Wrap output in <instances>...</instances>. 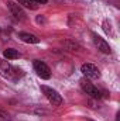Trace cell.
Masks as SVG:
<instances>
[{
    "instance_id": "obj_1",
    "label": "cell",
    "mask_w": 120,
    "mask_h": 121,
    "mask_svg": "<svg viewBox=\"0 0 120 121\" xmlns=\"http://www.w3.org/2000/svg\"><path fill=\"white\" fill-rule=\"evenodd\" d=\"M0 75H1L4 79H7V80L16 82V80H18V79L23 76V72H21V69L14 68L10 62H7V60H0Z\"/></svg>"
},
{
    "instance_id": "obj_2",
    "label": "cell",
    "mask_w": 120,
    "mask_h": 121,
    "mask_svg": "<svg viewBox=\"0 0 120 121\" xmlns=\"http://www.w3.org/2000/svg\"><path fill=\"white\" fill-rule=\"evenodd\" d=\"M41 91H42V94L47 97V100H48L52 106L58 107V106L62 104V97H61V94L55 90V89H52V87H50V86L42 85V86H41Z\"/></svg>"
},
{
    "instance_id": "obj_3",
    "label": "cell",
    "mask_w": 120,
    "mask_h": 121,
    "mask_svg": "<svg viewBox=\"0 0 120 121\" xmlns=\"http://www.w3.org/2000/svg\"><path fill=\"white\" fill-rule=\"evenodd\" d=\"M81 72L83 73V76L89 80H95V79H99L100 78V70L97 69L96 65L93 63H83L82 68H81Z\"/></svg>"
},
{
    "instance_id": "obj_4",
    "label": "cell",
    "mask_w": 120,
    "mask_h": 121,
    "mask_svg": "<svg viewBox=\"0 0 120 121\" xmlns=\"http://www.w3.org/2000/svg\"><path fill=\"white\" fill-rule=\"evenodd\" d=\"M32 66H34V70H35V73L41 78V79H50L51 78V69H50V66L45 63V62H42V60H34V63H32Z\"/></svg>"
},
{
    "instance_id": "obj_5",
    "label": "cell",
    "mask_w": 120,
    "mask_h": 121,
    "mask_svg": "<svg viewBox=\"0 0 120 121\" xmlns=\"http://www.w3.org/2000/svg\"><path fill=\"white\" fill-rule=\"evenodd\" d=\"M81 87H82V90L85 91L86 94H89L90 97H93V99H100V90L96 87V86H93L92 83H90L89 79H82L81 82Z\"/></svg>"
},
{
    "instance_id": "obj_6",
    "label": "cell",
    "mask_w": 120,
    "mask_h": 121,
    "mask_svg": "<svg viewBox=\"0 0 120 121\" xmlns=\"http://www.w3.org/2000/svg\"><path fill=\"white\" fill-rule=\"evenodd\" d=\"M7 7H9L11 16H13L16 20H18V21L26 20V13H24V10L21 9L20 4H16L14 1H7Z\"/></svg>"
},
{
    "instance_id": "obj_7",
    "label": "cell",
    "mask_w": 120,
    "mask_h": 121,
    "mask_svg": "<svg viewBox=\"0 0 120 121\" xmlns=\"http://www.w3.org/2000/svg\"><path fill=\"white\" fill-rule=\"evenodd\" d=\"M92 38H93V44L96 45V48H97L100 52H103V54H110V52H112L110 45H109L103 38H100V37L96 35V34H92Z\"/></svg>"
},
{
    "instance_id": "obj_8",
    "label": "cell",
    "mask_w": 120,
    "mask_h": 121,
    "mask_svg": "<svg viewBox=\"0 0 120 121\" xmlns=\"http://www.w3.org/2000/svg\"><path fill=\"white\" fill-rule=\"evenodd\" d=\"M18 38L26 44H38L40 42V38L34 34H30V32H20Z\"/></svg>"
},
{
    "instance_id": "obj_9",
    "label": "cell",
    "mask_w": 120,
    "mask_h": 121,
    "mask_svg": "<svg viewBox=\"0 0 120 121\" xmlns=\"http://www.w3.org/2000/svg\"><path fill=\"white\" fill-rule=\"evenodd\" d=\"M3 55H4V58H7V59H17V58H20V52H18L17 49H14V48H7V49H4Z\"/></svg>"
},
{
    "instance_id": "obj_10",
    "label": "cell",
    "mask_w": 120,
    "mask_h": 121,
    "mask_svg": "<svg viewBox=\"0 0 120 121\" xmlns=\"http://www.w3.org/2000/svg\"><path fill=\"white\" fill-rule=\"evenodd\" d=\"M102 28H103L105 32H106V35H109V37H115V31H113L112 21H109V20H103V23H102Z\"/></svg>"
},
{
    "instance_id": "obj_11",
    "label": "cell",
    "mask_w": 120,
    "mask_h": 121,
    "mask_svg": "<svg viewBox=\"0 0 120 121\" xmlns=\"http://www.w3.org/2000/svg\"><path fill=\"white\" fill-rule=\"evenodd\" d=\"M17 3L21 4V6L26 7V9H30V10H37V9H38V4L32 3L31 0H17Z\"/></svg>"
},
{
    "instance_id": "obj_12",
    "label": "cell",
    "mask_w": 120,
    "mask_h": 121,
    "mask_svg": "<svg viewBox=\"0 0 120 121\" xmlns=\"http://www.w3.org/2000/svg\"><path fill=\"white\" fill-rule=\"evenodd\" d=\"M65 47H68L71 51H75V49H81V47H79L76 42H72V41H65Z\"/></svg>"
},
{
    "instance_id": "obj_13",
    "label": "cell",
    "mask_w": 120,
    "mask_h": 121,
    "mask_svg": "<svg viewBox=\"0 0 120 121\" xmlns=\"http://www.w3.org/2000/svg\"><path fill=\"white\" fill-rule=\"evenodd\" d=\"M10 120H11L10 114L7 111H4V110L0 108V121H10Z\"/></svg>"
},
{
    "instance_id": "obj_14",
    "label": "cell",
    "mask_w": 120,
    "mask_h": 121,
    "mask_svg": "<svg viewBox=\"0 0 120 121\" xmlns=\"http://www.w3.org/2000/svg\"><path fill=\"white\" fill-rule=\"evenodd\" d=\"M32 3H35V4H47V1L48 0H31Z\"/></svg>"
},
{
    "instance_id": "obj_15",
    "label": "cell",
    "mask_w": 120,
    "mask_h": 121,
    "mask_svg": "<svg viewBox=\"0 0 120 121\" xmlns=\"http://www.w3.org/2000/svg\"><path fill=\"white\" fill-rule=\"evenodd\" d=\"M37 21H38V23H44L45 20H44V17H37Z\"/></svg>"
}]
</instances>
